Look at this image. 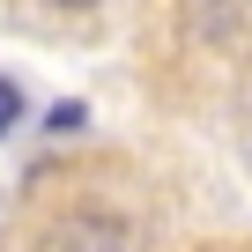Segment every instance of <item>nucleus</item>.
I'll use <instances>...</instances> for the list:
<instances>
[{"instance_id":"obj_2","label":"nucleus","mask_w":252,"mask_h":252,"mask_svg":"<svg viewBox=\"0 0 252 252\" xmlns=\"http://www.w3.org/2000/svg\"><path fill=\"white\" fill-rule=\"evenodd\" d=\"M60 8H96V0H60Z\"/></svg>"},{"instance_id":"obj_1","label":"nucleus","mask_w":252,"mask_h":252,"mask_svg":"<svg viewBox=\"0 0 252 252\" xmlns=\"http://www.w3.org/2000/svg\"><path fill=\"white\" fill-rule=\"evenodd\" d=\"M15 119H23V89H15V82H0V134H8Z\"/></svg>"}]
</instances>
